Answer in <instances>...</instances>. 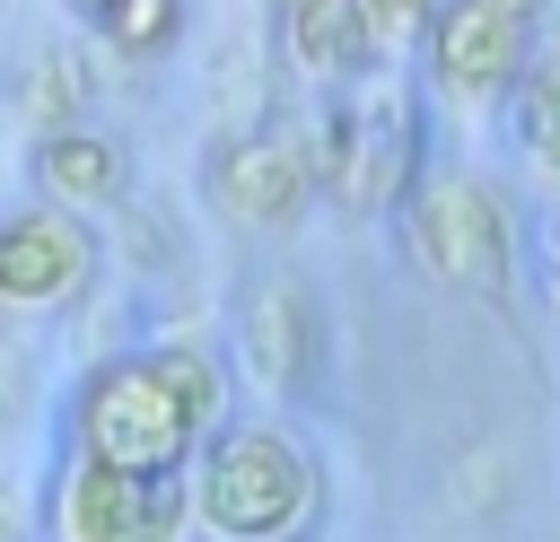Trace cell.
Here are the masks:
<instances>
[{
  "mask_svg": "<svg viewBox=\"0 0 560 542\" xmlns=\"http://www.w3.org/2000/svg\"><path fill=\"white\" fill-rule=\"evenodd\" d=\"M52 542H192V481H140V472H96L70 463L44 490Z\"/></svg>",
  "mask_w": 560,
  "mask_h": 542,
  "instance_id": "cell-4",
  "label": "cell"
},
{
  "mask_svg": "<svg viewBox=\"0 0 560 542\" xmlns=\"http://www.w3.org/2000/svg\"><path fill=\"white\" fill-rule=\"evenodd\" d=\"M324 516V463L289 420H228L192 455V525L219 542H306Z\"/></svg>",
  "mask_w": 560,
  "mask_h": 542,
  "instance_id": "cell-2",
  "label": "cell"
},
{
  "mask_svg": "<svg viewBox=\"0 0 560 542\" xmlns=\"http://www.w3.org/2000/svg\"><path fill=\"white\" fill-rule=\"evenodd\" d=\"M280 9H298V0H271V17H280Z\"/></svg>",
  "mask_w": 560,
  "mask_h": 542,
  "instance_id": "cell-19",
  "label": "cell"
},
{
  "mask_svg": "<svg viewBox=\"0 0 560 542\" xmlns=\"http://www.w3.org/2000/svg\"><path fill=\"white\" fill-rule=\"evenodd\" d=\"M411 184H420V131H411V105H402V87H376V96H359V140H350L341 210H402Z\"/></svg>",
  "mask_w": 560,
  "mask_h": 542,
  "instance_id": "cell-10",
  "label": "cell"
},
{
  "mask_svg": "<svg viewBox=\"0 0 560 542\" xmlns=\"http://www.w3.org/2000/svg\"><path fill=\"white\" fill-rule=\"evenodd\" d=\"M236 358H245V376L271 385V393L315 385V297H306V280L254 271V280L236 288Z\"/></svg>",
  "mask_w": 560,
  "mask_h": 542,
  "instance_id": "cell-8",
  "label": "cell"
},
{
  "mask_svg": "<svg viewBox=\"0 0 560 542\" xmlns=\"http://www.w3.org/2000/svg\"><path fill=\"white\" fill-rule=\"evenodd\" d=\"M96 280V227L70 210H9L0 219V306H70Z\"/></svg>",
  "mask_w": 560,
  "mask_h": 542,
  "instance_id": "cell-7",
  "label": "cell"
},
{
  "mask_svg": "<svg viewBox=\"0 0 560 542\" xmlns=\"http://www.w3.org/2000/svg\"><path fill=\"white\" fill-rule=\"evenodd\" d=\"M508 140L542 184H560V52H534L525 79L508 87Z\"/></svg>",
  "mask_w": 560,
  "mask_h": 542,
  "instance_id": "cell-13",
  "label": "cell"
},
{
  "mask_svg": "<svg viewBox=\"0 0 560 542\" xmlns=\"http://www.w3.org/2000/svg\"><path fill=\"white\" fill-rule=\"evenodd\" d=\"M26 175H35V201H44V210H70V219L131 201V149H122L114 131H96V122L44 131V140L26 149Z\"/></svg>",
  "mask_w": 560,
  "mask_h": 542,
  "instance_id": "cell-9",
  "label": "cell"
},
{
  "mask_svg": "<svg viewBox=\"0 0 560 542\" xmlns=\"http://www.w3.org/2000/svg\"><path fill=\"white\" fill-rule=\"evenodd\" d=\"M61 9H70V17H88V26H96V17H105V9H114V0H61Z\"/></svg>",
  "mask_w": 560,
  "mask_h": 542,
  "instance_id": "cell-17",
  "label": "cell"
},
{
  "mask_svg": "<svg viewBox=\"0 0 560 542\" xmlns=\"http://www.w3.org/2000/svg\"><path fill=\"white\" fill-rule=\"evenodd\" d=\"M184 0H114L105 17H96V35L114 44V52H131V61H158V52H175L184 44Z\"/></svg>",
  "mask_w": 560,
  "mask_h": 542,
  "instance_id": "cell-14",
  "label": "cell"
},
{
  "mask_svg": "<svg viewBox=\"0 0 560 542\" xmlns=\"http://www.w3.org/2000/svg\"><path fill=\"white\" fill-rule=\"evenodd\" d=\"M210 192L228 219L245 227H289L315 201V166H306V131L298 122H245L228 140H210Z\"/></svg>",
  "mask_w": 560,
  "mask_h": 542,
  "instance_id": "cell-5",
  "label": "cell"
},
{
  "mask_svg": "<svg viewBox=\"0 0 560 542\" xmlns=\"http://www.w3.org/2000/svg\"><path fill=\"white\" fill-rule=\"evenodd\" d=\"M438 9H446V0H359L376 61H394V52H420V44H429V26H438Z\"/></svg>",
  "mask_w": 560,
  "mask_h": 542,
  "instance_id": "cell-15",
  "label": "cell"
},
{
  "mask_svg": "<svg viewBox=\"0 0 560 542\" xmlns=\"http://www.w3.org/2000/svg\"><path fill=\"white\" fill-rule=\"evenodd\" d=\"M542 17H560V0H542Z\"/></svg>",
  "mask_w": 560,
  "mask_h": 542,
  "instance_id": "cell-18",
  "label": "cell"
},
{
  "mask_svg": "<svg viewBox=\"0 0 560 542\" xmlns=\"http://www.w3.org/2000/svg\"><path fill=\"white\" fill-rule=\"evenodd\" d=\"M228 428V367L201 341H149L114 350L70 385L61 437L70 463L96 472H140V481H192V455Z\"/></svg>",
  "mask_w": 560,
  "mask_h": 542,
  "instance_id": "cell-1",
  "label": "cell"
},
{
  "mask_svg": "<svg viewBox=\"0 0 560 542\" xmlns=\"http://www.w3.org/2000/svg\"><path fill=\"white\" fill-rule=\"evenodd\" d=\"M402 254L429 271V280H446V288H472V297H499L508 288V262H516V219H508V201L481 184V175H464V166H438V175H420L411 192H402Z\"/></svg>",
  "mask_w": 560,
  "mask_h": 542,
  "instance_id": "cell-3",
  "label": "cell"
},
{
  "mask_svg": "<svg viewBox=\"0 0 560 542\" xmlns=\"http://www.w3.org/2000/svg\"><path fill=\"white\" fill-rule=\"evenodd\" d=\"M420 61H429V87H438V96H455V105H490V96H508V87L525 79V61H534V26L490 17V9H472V0H446L438 26H429V44H420Z\"/></svg>",
  "mask_w": 560,
  "mask_h": 542,
  "instance_id": "cell-6",
  "label": "cell"
},
{
  "mask_svg": "<svg viewBox=\"0 0 560 542\" xmlns=\"http://www.w3.org/2000/svg\"><path fill=\"white\" fill-rule=\"evenodd\" d=\"M0 96H9V114L35 122V140L44 131H70L79 105H88V61L70 44H18L9 70H0Z\"/></svg>",
  "mask_w": 560,
  "mask_h": 542,
  "instance_id": "cell-12",
  "label": "cell"
},
{
  "mask_svg": "<svg viewBox=\"0 0 560 542\" xmlns=\"http://www.w3.org/2000/svg\"><path fill=\"white\" fill-rule=\"evenodd\" d=\"M472 9H490V17H516V26H534V17H542V0H472Z\"/></svg>",
  "mask_w": 560,
  "mask_h": 542,
  "instance_id": "cell-16",
  "label": "cell"
},
{
  "mask_svg": "<svg viewBox=\"0 0 560 542\" xmlns=\"http://www.w3.org/2000/svg\"><path fill=\"white\" fill-rule=\"evenodd\" d=\"M280 61L306 87H359L376 70V44H368L359 0H298V9H280Z\"/></svg>",
  "mask_w": 560,
  "mask_h": 542,
  "instance_id": "cell-11",
  "label": "cell"
}]
</instances>
